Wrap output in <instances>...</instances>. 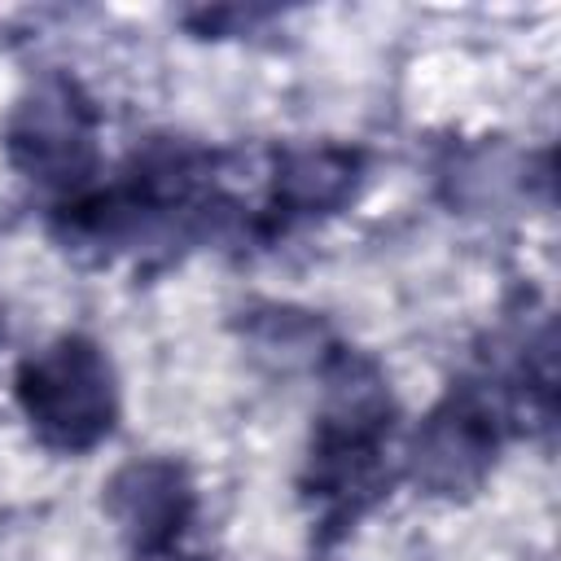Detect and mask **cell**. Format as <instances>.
Here are the masks:
<instances>
[{
	"label": "cell",
	"mask_w": 561,
	"mask_h": 561,
	"mask_svg": "<svg viewBox=\"0 0 561 561\" xmlns=\"http://www.w3.org/2000/svg\"><path fill=\"white\" fill-rule=\"evenodd\" d=\"M18 403L31 430L57 451L96 447L118 416L110 359L88 337H57L18 368Z\"/></svg>",
	"instance_id": "6da1fadb"
},
{
	"label": "cell",
	"mask_w": 561,
	"mask_h": 561,
	"mask_svg": "<svg viewBox=\"0 0 561 561\" xmlns=\"http://www.w3.org/2000/svg\"><path fill=\"white\" fill-rule=\"evenodd\" d=\"M96 114L75 79L35 83L9 118V158L39 184H79L96 158Z\"/></svg>",
	"instance_id": "7a4b0ae2"
},
{
	"label": "cell",
	"mask_w": 561,
	"mask_h": 561,
	"mask_svg": "<svg viewBox=\"0 0 561 561\" xmlns=\"http://www.w3.org/2000/svg\"><path fill=\"white\" fill-rule=\"evenodd\" d=\"M495 443H500L495 412L482 399L460 394L416 430L408 451L412 478L434 495H465L486 478L495 460Z\"/></svg>",
	"instance_id": "3957f363"
},
{
	"label": "cell",
	"mask_w": 561,
	"mask_h": 561,
	"mask_svg": "<svg viewBox=\"0 0 561 561\" xmlns=\"http://www.w3.org/2000/svg\"><path fill=\"white\" fill-rule=\"evenodd\" d=\"M105 508L140 552L171 548L193 517V482L175 460H131L105 482Z\"/></svg>",
	"instance_id": "277c9868"
},
{
	"label": "cell",
	"mask_w": 561,
	"mask_h": 561,
	"mask_svg": "<svg viewBox=\"0 0 561 561\" xmlns=\"http://www.w3.org/2000/svg\"><path fill=\"white\" fill-rule=\"evenodd\" d=\"M359 184V153L342 145H302L285 149L272 175L276 206L289 215H329L355 197Z\"/></svg>",
	"instance_id": "5b68a950"
},
{
	"label": "cell",
	"mask_w": 561,
	"mask_h": 561,
	"mask_svg": "<svg viewBox=\"0 0 561 561\" xmlns=\"http://www.w3.org/2000/svg\"><path fill=\"white\" fill-rule=\"evenodd\" d=\"M390 425V390L359 355H333L324 368V430L333 443H377Z\"/></svg>",
	"instance_id": "8992f818"
},
{
	"label": "cell",
	"mask_w": 561,
	"mask_h": 561,
	"mask_svg": "<svg viewBox=\"0 0 561 561\" xmlns=\"http://www.w3.org/2000/svg\"><path fill=\"white\" fill-rule=\"evenodd\" d=\"M250 342L259 355L276 359L280 368H294V364H307V359H320V346H324V324L307 311H289V307H272L263 311L254 324H250Z\"/></svg>",
	"instance_id": "52a82bcc"
},
{
	"label": "cell",
	"mask_w": 561,
	"mask_h": 561,
	"mask_svg": "<svg viewBox=\"0 0 561 561\" xmlns=\"http://www.w3.org/2000/svg\"><path fill=\"white\" fill-rule=\"evenodd\" d=\"M140 561H193V557H180L171 548H153V552H140Z\"/></svg>",
	"instance_id": "ba28073f"
}]
</instances>
